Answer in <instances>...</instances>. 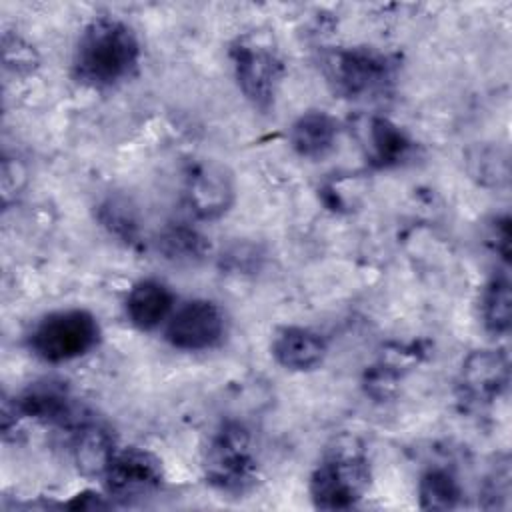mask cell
<instances>
[{"label":"cell","mask_w":512,"mask_h":512,"mask_svg":"<svg viewBox=\"0 0 512 512\" xmlns=\"http://www.w3.org/2000/svg\"><path fill=\"white\" fill-rule=\"evenodd\" d=\"M138 60L140 42L136 32L120 18L98 16L78 36L72 74L80 84L104 90L128 80L138 68Z\"/></svg>","instance_id":"cell-1"},{"label":"cell","mask_w":512,"mask_h":512,"mask_svg":"<svg viewBox=\"0 0 512 512\" xmlns=\"http://www.w3.org/2000/svg\"><path fill=\"white\" fill-rule=\"evenodd\" d=\"M370 460L360 440L338 438L316 464L310 476V498L318 510H350L366 494Z\"/></svg>","instance_id":"cell-2"},{"label":"cell","mask_w":512,"mask_h":512,"mask_svg":"<svg viewBox=\"0 0 512 512\" xmlns=\"http://www.w3.org/2000/svg\"><path fill=\"white\" fill-rule=\"evenodd\" d=\"M202 470L210 486L224 494H246L258 480V456L250 430L236 420L222 422L202 452Z\"/></svg>","instance_id":"cell-3"},{"label":"cell","mask_w":512,"mask_h":512,"mask_svg":"<svg viewBox=\"0 0 512 512\" xmlns=\"http://www.w3.org/2000/svg\"><path fill=\"white\" fill-rule=\"evenodd\" d=\"M236 84L244 98L260 112L274 106L284 76L282 56L270 34L246 32L228 50Z\"/></svg>","instance_id":"cell-4"},{"label":"cell","mask_w":512,"mask_h":512,"mask_svg":"<svg viewBox=\"0 0 512 512\" xmlns=\"http://www.w3.org/2000/svg\"><path fill=\"white\" fill-rule=\"evenodd\" d=\"M26 342L30 352L48 364L70 362L88 354L100 342V324L84 308L54 310L32 326Z\"/></svg>","instance_id":"cell-5"},{"label":"cell","mask_w":512,"mask_h":512,"mask_svg":"<svg viewBox=\"0 0 512 512\" xmlns=\"http://www.w3.org/2000/svg\"><path fill=\"white\" fill-rule=\"evenodd\" d=\"M396 60L368 46L336 48L324 54L322 70L330 88L342 98H370L384 92L396 76Z\"/></svg>","instance_id":"cell-6"},{"label":"cell","mask_w":512,"mask_h":512,"mask_svg":"<svg viewBox=\"0 0 512 512\" xmlns=\"http://www.w3.org/2000/svg\"><path fill=\"white\" fill-rule=\"evenodd\" d=\"M182 190L186 206L200 220H216L224 216L236 200L232 172L214 158L188 162Z\"/></svg>","instance_id":"cell-7"},{"label":"cell","mask_w":512,"mask_h":512,"mask_svg":"<svg viewBox=\"0 0 512 512\" xmlns=\"http://www.w3.org/2000/svg\"><path fill=\"white\" fill-rule=\"evenodd\" d=\"M508 382L510 366L504 350H474L458 370L456 396L466 408H486L506 392Z\"/></svg>","instance_id":"cell-8"},{"label":"cell","mask_w":512,"mask_h":512,"mask_svg":"<svg viewBox=\"0 0 512 512\" xmlns=\"http://www.w3.org/2000/svg\"><path fill=\"white\" fill-rule=\"evenodd\" d=\"M166 340L186 352H200L218 346L226 334V318L212 300L196 298L184 302L166 320Z\"/></svg>","instance_id":"cell-9"},{"label":"cell","mask_w":512,"mask_h":512,"mask_svg":"<svg viewBox=\"0 0 512 512\" xmlns=\"http://www.w3.org/2000/svg\"><path fill=\"white\" fill-rule=\"evenodd\" d=\"M102 478L110 498L128 502L154 494L164 482V466L154 452L130 446L116 450Z\"/></svg>","instance_id":"cell-10"},{"label":"cell","mask_w":512,"mask_h":512,"mask_svg":"<svg viewBox=\"0 0 512 512\" xmlns=\"http://www.w3.org/2000/svg\"><path fill=\"white\" fill-rule=\"evenodd\" d=\"M14 404L22 418H30L40 424L72 428L82 420L70 388L58 378H40L30 382L18 396H14Z\"/></svg>","instance_id":"cell-11"},{"label":"cell","mask_w":512,"mask_h":512,"mask_svg":"<svg viewBox=\"0 0 512 512\" xmlns=\"http://www.w3.org/2000/svg\"><path fill=\"white\" fill-rule=\"evenodd\" d=\"M70 454L80 474L102 478L116 454V440L108 426L82 418L70 428Z\"/></svg>","instance_id":"cell-12"},{"label":"cell","mask_w":512,"mask_h":512,"mask_svg":"<svg viewBox=\"0 0 512 512\" xmlns=\"http://www.w3.org/2000/svg\"><path fill=\"white\" fill-rule=\"evenodd\" d=\"M270 350L282 368L308 372L322 364L328 348L318 332L302 326H284L276 330Z\"/></svg>","instance_id":"cell-13"},{"label":"cell","mask_w":512,"mask_h":512,"mask_svg":"<svg viewBox=\"0 0 512 512\" xmlns=\"http://www.w3.org/2000/svg\"><path fill=\"white\" fill-rule=\"evenodd\" d=\"M124 308L132 326L138 330H154L174 312V294L164 282L146 278L130 288Z\"/></svg>","instance_id":"cell-14"},{"label":"cell","mask_w":512,"mask_h":512,"mask_svg":"<svg viewBox=\"0 0 512 512\" xmlns=\"http://www.w3.org/2000/svg\"><path fill=\"white\" fill-rule=\"evenodd\" d=\"M338 132L340 128L334 116L324 110H308L292 122L288 140L298 156L316 160L334 148Z\"/></svg>","instance_id":"cell-15"},{"label":"cell","mask_w":512,"mask_h":512,"mask_svg":"<svg viewBox=\"0 0 512 512\" xmlns=\"http://www.w3.org/2000/svg\"><path fill=\"white\" fill-rule=\"evenodd\" d=\"M366 136L370 158L382 168L404 162L414 148L408 134L388 118H372L366 128Z\"/></svg>","instance_id":"cell-16"},{"label":"cell","mask_w":512,"mask_h":512,"mask_svg":"<svg viewBox=\"0 0 512 512\" xmlns=\"http://www.w3.org/2000/svg\"><path fill=\"white\" fill-rule=\"evenodd\" d=\"M480 318L492 336H504L512 324V294L506 272L494 274L480 296Z\"/></svg>","instance_id":"cell-17"},{"label":"cell","mask_w":512,"mask_h":512,"mask_svg":"<svg viewBox=\"0 0 512 512\" xmlns=\"http://www.w3.org/2000/svg\"><path fill=\"white\" fill-rule=\"evenodd\" d=\"M418 502L424 510H454L462 502L456 474L444 466H430L418 482Z\"/></svg>","instance_id":"cell-18"},{"label":"cell","mask_w":512,"mask_h":512,"mask_svg":"<svg viewBox=\"0 0 512 512\" xmlns=\"http://www.w3.org/2000/svg\"><path fill=\"white\" fill-rule=\"evenodd\" d=\"M98 220L102 226L126 244L140 240V218L136 208L124 196H108L98 206Z\"/></svg>","instance_id":"cell-19"},{"label":"cell","mask_w":512,"mask_h":512,"mask_svg":"<svg viewBox=\"0 0 512 512\" xmlns=\"http://www.w3.org/2000/svg\"><path fill=\"white\" fill-rule=\"evenodd\" d=\"M208 248L206 238L188 226H170L158 238V250L176 262H196Z\"/></svg>","instance_id":"cell-20"},{"label":"cell","mask_w":512,"mask_h":512,"mask_svg":"<svg viewBox=\"0 0 512 512\" xmlns=\"http://www.w3.org/2000/svg\"><path fill=\"white\" fill-rule=\"evenodd\" d=\"M510 494H512L510 460L502 458L488 472L480 490L478 506L484 510H510L512 506Z\"/></svg>","instance_id":"cell-21"},{"label":"cell","mask_w":512,"mask_h":512,"mask_svg":"<svg viewBox=\"0 0 512 512\" xmlns=\"http://www.w3.org/2000/svg\"><path fill=\"white\" fill-rule=\"evenodd\" d=\"M2 54L6 70L14 74H30L40 62L34 46L12 32H4L2 36Z\"/></svg>","instance_id":"cell-22"},{"label":"cell","mask_w":512,"mask_h":512,"mask_svg":"<svg viewBox=\"0 0 512 512\" xmlns=\"http://www.w3.org/2000/svg\"><path fill=\"white\" fill-rule=\"evenodd\" d=\"M472 174L478 176L482 182H492L498 184L500 180L508 178V160L506 156H500L498 150H478L472 158H470Z\"/></svg>","instance_id":"cell-23"},{"label":"cell","mask_w":512,"mask_h":512,"mask_svg":"<svg viewBox=\"0 0 512 512\" xmlns=\"http://www.w3.org/2000/svg\"><path fill=\"white\" fill-rule=\"evenodd\" d=\"M66 508H74V510H106L112 508V500H106V496L92 492V490H84L80 494H76L72 500H68L64 504Z\"/></svg>","instance_id":"cell-24"}]
</instances>
